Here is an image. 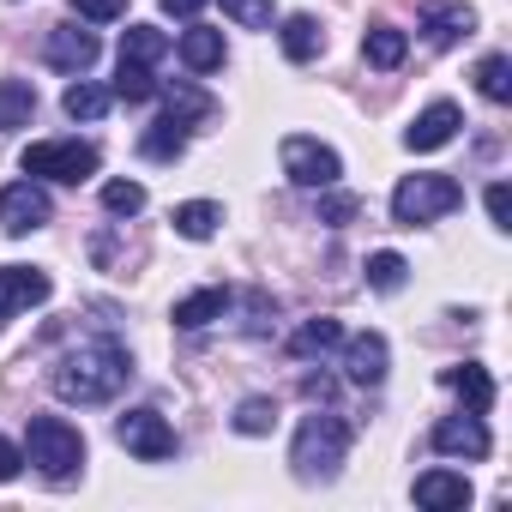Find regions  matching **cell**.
I'll return each instance as SVG.
<instances>
[{"mask_svg": "<svg viewBox=\"0 0 512 512\" xmlns=\"http://www.w3.org/2000/svg\"><path fill=\"white\" fill-rule=\"evenodd\" d=\"M163 103H169V121H181V127H193V121H205V115L217 109V103H211L205 91H193V85H175Z\"/></svg>", "mask_w": 512, "mask_h": 512, "instance_id": "cell-29", "label": "cell"}, {"mask_svg": "<svg viewBox=\"0 0 512 512\" xmlns=\"http://www.w3.org/2000/svg\"><path fill=\"white\" fill-rule=\"evenodd\" d=\"M181 61H187L193 73H211V67H223V31H211V25H193V31H181Z\"/></svg>", "mask_w": 512, "mask_h": 512, "instance_id": "cell-19", "label": "cell"}, {"mask_svg": "<svg viewBox=\"0 0 512 512\" xmlns=\"http://www.w3.org/2000/svg\"><path fill=\"white\" fill-rule=\"evenodd\" d=\"M458 205H464V187L452 175H404L398 193H392V217L410 223V229L416 223H434V217H446Z\"/></svg>", "mask_w": 512, "mask_h": 512, "instance_id": "cell-4", "label": "cell"}, {"mask_svg": "<svg viewBox=\"0 0 512 512\" xmlns=\"http://www.w3.org/2000/svg\"><path fill=\"white\" fill-rule=\"evenodd\" d=\"M115 97H127V103H151V97H157V79H151V67H133V61H121V73H115Z\"/></svg>", "mask_w": 512, "mask_h": 512, "instance_id": "cell-30", "label": "cell"}, {"mask_svg": "<svg viewBox=\"0 0 512 512\" xmlns=\"http://www.w3.org/2000/svg\"><path fill=\"white\" fill-rule=\"evenodd\" d=\"M320 49H326V37H320V25H314L308 13L284 19V55H290V61H314Z\"/></svg>", "mask_w": 512, "mask_h": 512, "instance_id": "cell-25", "label": "cell"}, {"mask_svg": "<svg viewBox=\"0 0 512 512\" xmlns=\"http://www.w3.org/2000/svg\"><path fill=\"white\" fill-rule=\"evenodd\" d=\"M139 151H145L151 163H175V157L187 151V127L163 115V121H151V127H145V139H139Z\"/></svg>", "mask_w": 512, "mask_h": 512, "instance_id": "cell-21", "label": "cell"}, {"mask_svg": "<svg viewBox=\"0 0 512 512\" xmlns=\"http://www.w3.org/2000/svg\"><path fill=\"white\" fill-rule=\"evenodd\" d=\"M25 175L79 187V181L97 175V145H79V139H37V145H25Z\"/></svg>", "mask_w": 512, "mask_h": 512, "instance_id": "cell-5", "label": "cell"}, {"mask_svg": "<svg viewBox=\"0 0 512 512\" xmlns=\"http://www.w3.org/2000/svg\"><path fill=\"white\" fill-rule=\"evenodd\" d=\"M302 392H308V398H320V404H326V398H332V380H326V374H308V380H302Z\"/></svg>", "mask_w": 512, "mask_h": 512, "instance_id": "cell-38", "label": "cell"}, {"mask_svg": "<svg viewBox=\"0 0 512 512\" xmlns=\"http://www.w3.org/2000/svg\"><path fill=\"white\" fill-rule=\"evenodd\" d=\"M19 470H25V452H19V446H13L7 434H0V482H13Z\"/></svg>", "mask_w": 512, "mask_h": 512, "instance_id": "cell-37", "label": "cell"}, {"mask_svg": "<svg viewBox=\"0 0 512 512\" xmlns=\"http://www.w3.org/2000/svg\"><path fill=\"white\" fill-rule=\"evenodd\" d=\"M49 217H55V199H49V187H43L37 175L0 187V229H7V235H31V229H43Z\"/></svg>", "mask_w": 512, "mask_h": 512, "instance_id": "cell-7", "label": "cell"}, {"mask_svg": "<svg viewBox=\"0 0 512 512\" xmlns=\"http://www.w3.org/2000/svg\"><path fill=\"white\" fill-rule=\"evenodd\" d=\"M440 380L464 398V410H470V416H488V410H494V380H488V368L464 362V368H446Z\"/></svg>", "mask_w": 512, "mask_h": 512, "instance_id": "cell-16", "label": "cell"}, {"mask_svg": "<svg viewBox=\"0 0 512 512\" xmlns=\"http://www.w3.org/2000/svg\"><path fill=\"white\" fill-rule=\"evenodd\" d=\"M169 49H175V43H169L157 25H133V31L121 37V61H133V67H157Z\"/></svg>", "mask_w": 512, "mask_h": 512, "instance_id": "cell-20", "label": "cell"}, {"mask_svg": "<svg viewBox=\"0 0 512 512\" xmlns=\"http://www.w3.org/2000/svg\"><path fill=\"white\" fill-rule=\"evenodd\" d=\"M115 440H121L133 458H145V464L175 458V428H169L157 410H127V416L115 422Z\"/></svg>", "mask_w": 512, "mask_h": 512, "instance_id": "cell-8", "label": "cell"}, {"mask_svg": "<svg viewBox=\"0 0 512 512\" xmlns=\"http://www.w3.org/2000/svg\"><path fill=\"white\" fill-rule=\"evenodd\" d=\"M223 308H229V290H199V296L175 302V326H181V332H199V326L223 320Z\"/></svg>", "mask_w": 512, "mask_h": 512, "instance_id": "cell-22", "label": "cell"}, {"mask_svg": "<svg viewBox=\"0 0 512 512\" xmlns=\"http://www.w3.org/2000/svg\"><path fill=\"white\" fill-rule=\"evenodd\" d=\"M284 175L296 181V187H338V175H344V163H338V151L332 145H320V139H308V133H290L284 139Z\"/></svg>", "mask_w": 512, "mask_h": 512, "instance_id": "cell-6", "label": "cell"}, {"mask_svg": "<svg viewBox=\"0 0 512 512\" xmlns=\"http://www.w3.org/2000/svg\"><path fill=\"white\" fill-rule=\"evenodd\" d=\"M344 452H350V422H344L338 410H314V416H302L296 446H290V464H296L302 482H332L338 464H344Z\"/></svg>", "mask_w": 512, "mask_h": 512, "instance_id": "cell-2", "label": "cell"}, {"mask_svg": "<svg viewBox=\"0 0 512 512\" xmlns=\"http://www.w3.org/2000/svg\"><path fill=\"white\" fill-rule=\"evenodd\" d=\"M103 211H115V217L145 211V187H139V181H109V187H103Z\"/></svg>", "mask_w": 512, "mask_h": 512, "instance_id": "cell-32", "label": "cell"}, {"mask_svg": "<svg viewBox=\"0 0 512 512\" xmlns=\"http://www.w3.org/2000/svg\"><path fill=\"white\" fill-rule=\"evenodd\" d=\"M109 103H115V91H103V85H91V79L67 85V97H61V109H67L73 121H103V115H109Z\"/></svg>", "mask_w": 512, "mask_h": 512, "instance_id": "cell-23", "label": "cell"}, {"mask_svg": "<svg viewBox=\"0 0 512 512\" xmlns=\"http://www.w3.org/2000/svg\"><path fill=\"white\" fill-rule=\"evenodd\" d=\"M470 31H476V13H470V7H458V0H428V13H422L428 49H452V43L470 37Z\"/></svg>", "mask_w": 512, "mask_h": 512, "instance_id": "cell-14", "label": "cell"}, {"mask_svg": "<svg viewBox=\"0 0 512 512\" xmlns=\"http://www.w3.org/2000/svg\"><path fill=\"white\" fill-rule=\"evenodd\" d=\"M49 302V272L37 266H0V320H13L25 308Z\"/></svg>", "mask_w": 512, "mask_h": 512, "instance_id": "cell-10", "label": "cell"}, {"mask_svg": "<svg viewBox=\"0 0 512 512\" xmlns=\"http://www.w3.org/2000/svg\"><path fill=\"white\" fill-rule=\"evenodd\" d=\"M404 278H410L404 253H368V284H374L380 296H398V290H404Z\"/></svg>", "mask_w": 512, "mask_h": 512, "instance_id": "cell-28", "label": "cell"}, {"mask_svg": "<svg viewBox=\"0 0 512 512\" xmlns=\"http://www.w3.org/2000/svg\"><path fill=\"white\" fill-rule=\"evenodd\" d=\"M362 211V199H350V193H332V199H320V223H350Z\"/></svg>", "mask_w": 512, "mask_h": 512, "instance_id": "cell-35", "label": "cell"}, {"mask_svg": "<svg viewBox=\"0 0 512 512\" xmlns=\"http://www.w3.org/2000/svg\"><path fill=\"white\" fill-rule=\"evenodd\" d=\"M31 115H37V91H31V79H0V127L19 133V127H31Z\"/></svg>", "mask_w": 512, "mask_h": 512, "instance_id": "cell-17", "label": "cell"}, {"mask_svg": "<svg viewBox=\"0 0 512 512\" xmlns=\"http://www.w3.org/2000/svg\"><path fill=\"white\" fill-rule=\"evenodd\" d=\"M488 428H482V416H446V422H434V452H446V458H488Z\"/></svg>", "mask_w": 512, "mask_h": 512, "instance_id": "cell-11", "label": "cell"}, {"mask_svg": "<svg viewBox=\"0 0 512 512\" xmlns=\"http://www.w3.org/2000/svg\"><path fill=\"white\" fill-rule=\"evenodd\" d=\"M458 127H464V115H458L452 103H428V109L410 121L404 145H410V151H440V145H452V139H458Z\"/></svg>", "mask_w": 512, "mask_h": 512, "instance_id": "cell-12", "label": "cell"}, {"mask_svg": "<svg viewBox=\"0 0 512 512\" xmlns=\"http://www.w3.org/2000/svg\"><path fill=\"white\" fill-rule=\"evenodd\" d=\"M127 374H133L127 350L109 344V338H97V344H79L73 356H61V368L49 374V386H55V398H67V404H109V398L127 386Z\"/></svg>", "mask_w": 512, "mask_h": 512, "instance_id": "cell-1", "label": "cell"}, {"mask_svg": "<svg viewBox=\"0 0 512 512\" xmlns=\"http://www.w3.org/2000/svg\"><path fill=\"white\" fill-rule=\"evenodd\" d=\"M205 7V0H163V13H175V19H193Z\"/></svg>", "mask_w": 512, "mask_h": 512, "instance_id": "cell-39", "label": "cell"}, {"mask_svg": "<svg viewBox=\"0 0 512 512\" xmlns=\"http://www.w3.org/2000/svg\"><path fill=\"white\" fill-rule=\"evenodd\" d=\"M25 464H37L49 482H67L85 464V434L67 416H31L25 422Z\"/></svg>", "mask_w": 512, "mask_h": 512, "instance_id": "cell-3", "label": "cell"}, {"mask_svg": "<svg viewBox=\"0 0 512 512\" xmlns=\"http://www.w3.org/2000/svg\"><path fill=\"white\" fill-rule=\"evenodd\" d=\"M272 422H278V404L272 398H247L235 410V434H272Z\"/></svg>", "mask_w": 512, "mask_h": 512, "instance_id": "cell-31", "label": "cell"}, {"mask_svg": "<svg viewBox=\"0 0 512 512\" xmlns=\"http://www.w3.org/2000/svg\"><path fill=\"white\" fill-rule=\"evenodd\" d=\"M338 344H344V326H338V320H308V326L290 338L296 356H326V350H338Z\"/></svg>", "mask_w": 512, "mask_h": 512, "instance_id": "cell-27", "label": "cell"}, {"mask_svg": "<svg viewBox=\"0 0 512 512\" xmlns=\"http://www.w3.org/2000/svg\"><path fill=\"white\" fill-rule=\"evenodd\" d=\"M73 13H79V19H91V25H109V19H121V13H127V0H73Z\"/></svg>", "mask_w": 512, "mask_h": 512, "instance_id": "cell-34", "label": "cell"}, {"mask_svg": "<svg viewBox=\"0 0 512 512\" xmlns=\"http://www.w3.org/2000/svg\"><path fill=\"white\" fill-rule=\"evenodd\" d=\"M362 55H368V67H380V73H392L404 55H410V37L398 31V25H374L368 37H362Z\"/></svg>", "mask_w": 512, "mask_h": 512, "instance_id": "cell-18", "label": "cell"}, {"mask_svg": "<svg viewBox=\"0 0 512 512\" xmlns=\"http://www.w3.org/2000/svg\"><path fill=\"white\" fill-rule=\"evenodd\" d=\"M476 91H482L488 103H512V61H506V55L476 61Z\"/></svg>", "mask_w": 512, "mask_h": 512, "instance_id": "cell-26", "label": "cell"}, {"mask_svg": "<svg viewBox=\"0 0 512 512\" xmlns=\"http://www.w3.org/2000/svg\"><path fill=\"white\" fill-rule=\"evenodd\" d=\"M223 13H229L241 31H266V25H272V0H223Z\"/></svg>", "mask_w": 512, "mask_h": 512, "instance_id": "cell-33", "label": "cell"}, {"mask_svg": "<svg viewBox=\"0 0 512 512\" xmlns=\"http://www.w3.org/2000/svg\"><path fill=\"white\" fill-rule=\"evenodd\" d=\"M488 217H494V229H512V187L506 181L488 187Z\"/></svg>", "mask_w": 512, "mask_h": 512, "instance_id": "cell-36", "label": "cell"}, {"mask_svg": "<svg viewBox=\"0 0 512 512\" xmlns=\"http://www.w3.org/2000/svg\"><path fill=\"white\" fill-rule=\"evenodd\" d=\"M386 362H392V350H386L380 332H356V338L344 344V374H350L356 386H380V380H386Z\"/></svg>", "mask_w": 512, "mask_h": 512, "instance_id": "cell-13", "label": "cell"}, {"mask_svg": "<svg viewBox=\"0 0 512 512\" xmlns=\"http://www.w3.org/2000/svg\"><path fill=\"white\" fill-rule=\"evenodd\" d=\"M217 223H223V211H217L211 199L175 205V235H187V241H211V235H217Z\"/></svg>", "mask_w": 512, "mask_h": 512, "instance_id": "cell-24", "label": "cell"}, {"mask_svg": "<svg viewBox=\"0 0 512 512\" xmlns=\"http://www.w3.org/2000/svg\"><path fill=\"white\" fill-rule=\"evenodd\" d=\"M416 506H428V512H458V506H470V482L452 476V470H428V476H416Z\"/></svg>", "mask_w": 512, "mask_h": 512, "instance_id": "cell-15", "label": "cell"}, {"mask_svg": "<svg viewBox=\"0 0 512 512\" xmlns=\"http://www.w3.org/2000/svg\"><path fill=\"white\" fill-rule=\"evenodd\" d=\"M43 61L61 67V73H91V67H97V31L55 25V31L43 37Z\"/></svg>", "mask_w": 512, "mask_h": 512, "instance_id": "cell-9", "label": "cell"}]
</instances>
